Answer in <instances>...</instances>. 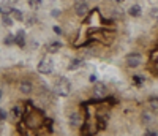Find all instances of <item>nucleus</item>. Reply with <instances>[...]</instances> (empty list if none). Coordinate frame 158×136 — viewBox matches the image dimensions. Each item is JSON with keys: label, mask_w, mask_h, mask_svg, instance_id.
Listing matches in <instances>:
<instances>
[{"label": "nucleus", "mask_w": 158, "mask_h": 136, "mask_svg": "<svg viewBox=\"0 0 158 136\" xmlns=\"http://www.w3.org/2000/svg\"><path fill=\"white\" fill-rule=\"evenodd\" d=\"M46 116L41 109H25L24 117H22V124L30 128V130H38L44 125Z\"/></svg>", "instance_id": "1"}, {"label": "nucleus", "mask_w": 158, "mask_h": 136, "mask_svg": "<svg viewBox=\"0 0 158 136\" xmlns=\"http://www.w3.org/2000/svg\"><path fill=\"white\" fill-rule=\"evenodd\" d=\"M71 92V83L65 78V76H60L59 79H56V86H54V93L60 98H65L68 97Z\"/></svg>", "instance_id": "2"}, {"label": "nucleus", "mask_w": 158, "mask_h": 136, "mask_svg": "<svg viewBox=\"0 0 158 136\" xmlns=\"http://www.w3.org/2000/svg\"><path fill=\"white\" fill-rule=\"evenodd\" d=\"M98 133V124L94 119H84L81 125V136H95Z\"/></svg>", "instance_id": "3"}, {"label": "nucleus", "mask_w": 158, "mask_h": 136, "mask_svg": "<svg viewBox=\"0 0 158 136\" xmlns=\"http://www.w3.org/2000/svg\"><path fill=\"white\" fill-rule=\"evenodd\" d=\"M92 95H94V98L101 101L108 97V87L104 86L103 83H95V86L92 87Z\"/></svg>", "instance_id": "4"}, {"label": "nucleus", "mask_w": 158, "mask_h": 136, "mask_svg": "<svg viewBox=\"0 0 158 136\" xmlns=\"http://www.w3.org/2000/svg\"><path fill=\"white\" fill-rule=\"evenodd\" d=\"M73 10L76 13V16H79V18H85L89 15V11H90L87 0H76L74 5H73Z\"/></svg>", "instance_id": "5"}, {"label": "nucleus", "mask_w": 158, "mask_h": 136, "mask_svg": "<svg viewBox=\"0 0 158 136\" xmlns=\"http://www.w3.org/2000/svg\"><path fill=\"white\" fill-rule=\"evenodd\" d=\"M82 122H84V116L79 113V111H71L68 114V125L71 128H74V130L76 128H81Z\"/></svg>", "instance_id": "6"}, {"label": "nucleus", "mask_w": 158, "mask_h": 136, "mask_svg": "<svg viewBox=\"0 0 158 136\" xmlns=\"http://www.w3.org/2000/svg\"><path fill=\"white\" fill-rule=\"evenodd\" d=\"M36 70H38V73H41V74H51L52 71H54V63H52V60L49 57H44L43 60H40Z\"/></svg>", "instance_id": "7"}, {"label": "nucleus", "mask_w": 158, "mask_h": 136, "mask_svg": "<svg viewBox=\"0 0 158 136\" xmlns=\"http://www.w3.org/2000/svg\"><path fill=\"white\" fill-rule=\"evenodd\" d=\"M142 63V56L139 52H130L125 57V65L128 68H138Z\"/></svg>", "instance_id": "8"}, {"label": "nucleus", "mask_w": 158, "mask_h": 136, "mask_svg": "<svg viewBox=\"0 0 158 136\" xmlns=\"http://www.w3.org/2000/svg\"><path fill=\"white\" fill-rule=\"evenodd\" d=\"M18 87H19V92L22 95H30L35 90V86H33V83H32L30 79H21Z\"/></svg>", "instance_id": "9"}, {"label": "nucleus", "mask_w": 158, "mask_h": 136, "mask_svg": "<svg viewBox=\"0 0 158 136\" xmlns=\"http://www.w3.org/2000/svg\"><path fill=\"white\" fill-rule=\"evenodd\" d=\"M24 113H25V108H24L22 104H16V106L11 109V113H10V114H11V120L16 122V124H18V122H21L22 117H24Z\"/></svg>", "instance_id": "10"}, {"label": "nucleus", "mask_w": 158, "mask_h": 136, "mask_svg": "<svg viewBox=\"0 0 158 136\" xmlns=\"http://www.w3.org/2000/svg\"><path fill=\"white\" fill-rule=\"evenodd\" d=\"M153 122H155V116L150 111H144L141 114V124L146 125V128H149L150 125H153Z\"/></svg>", "instance_id": "11"}, {"label": "nucleus", "mask_w": 158, "mask_h": 136, "mask_svg": "<svg viewBox=\"0 0 158 136\" xmlns=\"http://www.w3.org/2000/svg\"><path fill=\"white\" fill-rule=\"evenodd\" d=\"M15 45L19 48H25V30H18L15 33Z\"/></svg>", "instance_id": "12"}, {"label": "nucleus", "mask_w": 158, "mask_h": 136, "mask_svg": "<svg viewBox=\"0 0 158 136\" xmlns=\"http://www.w3.org/2000/svg\"><path fill=\"white\" fill-rule=\"evenodd\" d=\"M128 15H130L131 18H139V16L142 15L141 6H139V5H131V6L128 8Z\"/></svg>", "instance_id": "13"}, {"label": "nucleus", "mask_w": 158, "mask_h": 136, "mask_svg": "<svg viewBox=\"0 0 158 136\" xmlns=\"http://www.w3.org/2000/svg\"><path fill=\"white\" fill-rule=\"evenodd\" d=\"M18 131L22 134V136H36L30 128H27V127H25L24 124H21V122H19V125H18Z\"/></svg>", "instance_id": "14"}, {"label": "nucleus", "mask_w": 158, "mask_h": 136, "mask_svg": "<svg viewBox=\"0 0 158 136\" xmlns=\"http://www.w3.org/2000/svg\"><path fill=\"white\" fill-rule=\"evenodd\" d=\"M82 65H84V59H82V57H76V59H73V60L70 62L68 70H76V68L82 66Z\"/></svg>", "instance_id": "15"}, {"label": "nucleus", "mask_w": 158, "mask_h": 136, "mask_svg": "<svg viewBox=\"0 0 158 136\" xmlns=\"http://www.w3.org/2000/svg\"><path fill=\"white\" fill-rule=\"evenodd\" d=\"M11 18L15 19V21H19V22H22L25 16H24L22 10H19V8H13V11H11Z\"/></svg>", "instance_id": "16"}, {"label": "nucleus", "mask_w": 158, "mask_h": 136, "mask_svg": "<svg viewBox=\"0 0 158 136\" xmlns=\"http://www.w3.org/2000/svg\"><path fill=\"white\" fill-rule=\"evenodd\" d=\"M62 46H63V45H62L60 41H52L51 45H48V52H49V54H56V52L60 51Z\"/></svg>", "instance_id": "17"}, {"label": "nucleus", "mask_w": 158, "mask_h": 136, "mask_svg": "<svg viewBox=\"0 0 158 136\" xmlns=\"http://www.w3.org/2000/svg\"><path fill=\"white\" fill-rule=\"evenodd\" d=\"M2 24L5 25V27H13V24H15V19L11 18V15H2Z\"/></svg>", "instance_id": "18"}, {"label": "nucleus", "mask_w": 158, "mask_h": 136, "mask_svg": "<svg viewBox=\"0 0 158 136\" xmlns=\"http://www.w3.org/2000/svg\"><path fill=\"white\" fill-rule=\"evenodd\" d=\"M3 45L5 46H13L15 45V33H6L3 38Z\"/></svg>", "instance_id": "19"}, {"label": "nucleus", "mask_w": 158, "mask_h": 136, "mask_svg": "<svg viewBox=\"0 0 158 136\" xmlns=\"http://www.w3.org/2000/svg\"><path fill=\"white\" fill-rule=\"evenodd\" d=\"M149 108H150L152 111L158 113V97H152V98L149 100Z\"/></svg>", "instance_id": "20"}, {"label": "nucleus", "mask_w": 158, "mask_h": 136, "mask_svg": "<svg viewBox=\"0 0 158 136\" xmlns=\"http://www.w3.org/2000/svg\"><path fill=\"white\" fill-rule=\"evenodd\" d=\"M24 21H25V24H27L29 27H32V25H35V24H36L38 18H36L35 15H29L27 18H24Z\"/></svg>", "instance_id": "21"}, {"label": "nucleus", "mask_w": 158, "mask_h": 136, "mask_svg": "<svg viewBox=\"0 0 158 136\" xmlns=\"http://www.w3.org/2000/svg\"><path fill=\"white\" fill-rule=\"evenodd\" d=\"M29 6H30L33 11L40 10V6H41V0H29Z\"/></svg>", "instance_id": "22"}, {"label": "nucleus", "mask_w": 158, "mask_h": 136, "mask_svg": "<svg viewBox=\"0 0 158 136\" xmlns=\"http://www.w3.org/2000/svg\"><path fill=\"white\" fill-rule=\"evenodd\" d=\"M149 16H150L152 19H158V6H152V8L149 10Z\"/></svg>", "instance_id": "23"}, {"label": "nucleus", "mask_w": 158, "mask_h": 136, "mask_svg": "<svg viewBox=\"0 0 158 136\" xmlns=\"http://www.w3.org/2000/svg\"><path fill=\"white\" fill-rule=\"evenodd\" d=\"M8 119V111H5V109H2L0 108V122H3V120H6Z\"/></svg>", "instance_id": "24"}, {"label": "nucleus", "mask_w": 158, "mask_h": 136, "mask_svg": "<svg viewBox=\"0 0 158 136\" xmlns=\"http://www.w3.org/2000/svg\"><path fill=\"white\" fill-rule=\"evenodd\" d=\"M51 16H52V18H60V16H62V11H60V10H52V11H51Z\"/></svg>", "instance_id": "25"}, {"label": "nucleus", "mask_w": 158, "mask_h": 136, "mask_svg": "<svg viewBox=\"0 0 158 136\" xmlns=\"http://www.w3.org/2000/svg\"><path fill=\"white\" fill-rule=\"evenodd\" d=\"M146 136H158V131H155V130H149V128H146Z\"/></svg>", "instance_id": "26"}, {"label": "nucleus", "mask_w": 158, "mask_h": 136, "mask_svg": "<svg viewBox=\"0 0 158 136\" xmlns=\"http://www.w3.org/2000/svg\"><path fill=\"white\" fill-rule=\"evenodd\" d=\"M54 33H56V35H62L63 32H62V29H60L59 25H54Z\"/></svg>", "instance_id": "27"}, {"label": "nucleus", "mask_w": 158, "mask_h": 136, "mask_svg": "<svg viewBox=\"0 0 158 136\" xmlns=\"http://www.w3.org/2000/svg\"><path fill=\"white\" fill-rule=\"evenodd\" d=\"M2 95H3V92H2V89H0V101H2Z\"/></svg>", "instance_id": "28"}, {"label": "nucleus", "mask_w": 158, "mask_h": 136, "mask_svg": "<svg viewBox=\"0 0 158 136\" xmlns=\"http://www.w3.org/2000/svg\"><path fill=\"white\" fill-rule=\"evenodd\" d=\"M2 13H3V10H2V6H0V15H2Z\"/></svg>", "instance_id": "29"}, {"label": "nucleus", "mask_w": 158, "mask_h": 136, "mask_svg": "<svg viewBox=\"0 0 158 136\" xmlns=\"http://www.w3.org/2000/svg\"><path fill=\"white\" fill-rule=\"evenodd\" d=\"M115 2H122V0H115Z\"/></svg>", "instance_id": "30"}]
</instances>
